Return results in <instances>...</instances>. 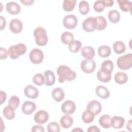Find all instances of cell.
I'll return each mask as SVG.
<instances>
[{
	"label": "cell",
	"mask_w": 132,
	"mask_h": 132,
	"mask_svg": "<svg viewBox=\"0 0 132 132\" xmlns=\"http://www.w3.org/2000/svg\"><path fill=\"white\" fill-rule=\"evenodd\" d=\"M57 74L59 76L58 81L63 83L65 80L72 81L76 77V73L65 65H61L57 69Z\"/></svg>",
	"instance_id": "cell-1"
},
{
	"label": "cell",
	"mask_w": 132,
	"mask_h": 132,
	"mask_svg": "<svg viewBox=\"0 0 132 132\" xmlns=\"http://www.w3.org/2000/svg\"><path fill=\"white\" fill-rule=\"evenodd\" d=\"M36 43L41 46H45L48 42V37L46 30L42 27H38L34 31Z\"/></svg>",
	"instance_id": "cell-2"
},
{
	"label": "cell",
	"mask_w": 132,
	"mask_h": 132,
	"mask_svg": "<svg viewBox=\"0 0 132 132\" xmlns=\"http://www.w3.org/2000/svg\"><path fill=\"white\" fill-rule=\"evenodd\" d=\"M27 51L26 46L24 43H19L17 45L9 47L8 50V54L12 59H16L20 56L23 55Z\"/></svg>",
	"instance_id": "cell-3"
},
{
	"label": "cell",
	"mask_w": 132,
	"mask_h": 132,
	"mask_svg": "<svg viewBox=\"0 0 132 132\" xmlns=\"http://www.w3.org/2000/svg\"><path fill=\"white\" fill-rule=\"evenodd\" d=\"M118 67L123 70H127L132 67V54H127L119 57L117 59Z\"/></svg>",
	"instance_id": "cell-4"
},
{
	"label": "cell",
	"mask_w": 132,
	"mask_h": 132,
	"mask_svg": "<svg viewBox=\"0 0 132 132\" xmlns=\"http://www.w3.org/2000/svg\"><path fill=\"white\" fill-rule=\"evenodd\" d=\"M29 58L32 63L34 64H40L44 59V54L41 50L34 48L30 51Z\"/></svg>",
	"instance_id": "cell-5"
},
{
	"label": "cell",
	"mask_w": 132,
	"mask_h": 132,
	"mask_svg": "<svg viewBox=\"0 0 132 132\" xmlns=\"http://www.w3.org/2000/svg\"><path fill=\"white\" fill-rule=\"evenodd\" d=\"M77 18L73 14L65 15L63 19V25L67 29H73L75 28L77 26Z\"/></svg>",
	"instance_id": "cell-6"
},
{
	"label": "cell",
	"mask_w": 132,
	"mask_h": 132,
	"mask_svg": "<svg viewBox=\"0 0 132 132\" xmlns=\"http://www.w3.org/2000/svg\"><path fill=\"white\" fill-rule=\"evenodd\" d=\"M80 68L84 73L90 74L94 71L96 68V63L93 59L84 60L81 62Z\"/></svg>",
	"instance_id": "cell-7"
},
{
	"label": "cell",
	"mask_w": 132,
	"mask_h": 132,
	"mask_svg": "<svg viewBox=\"0 0 132 132\" xmlns=\"http://www.w3.org/2000/svg\"><path fill=\"white\" fill-rule=\"evenodd\" d=\"M83 29L88 32H92L96 28V20L94 17H89L85 19L82 24Z\"/></svg>",
	"instance_id": "cell-8"
},
{
	"label": "cell",
	"mask_w": 132,
	"mask_h": 132,
	"mask_svg": "<svg viewBox=\"0 0 132 132\" xmlns=\"http://www.w3.org/2000/svg\"><path fill=\"white\" fill-rule=\"evenodd\" d=\"M61 109L62 112L64 114H71L75 111L76 105L73 101L67 100L63 103Z\"/></svg>",
	"instance_id": "cell-9"
},
{
	"label": "cell",
	"mask_w": 132,
	"mask_h": 132,
	"mask_svg": "<svg viewBox=\"0 0 132 132\" xmlns=\"http://www.w3.org/2000/svg\"><path fill=\"white\" fill-rule=\"evenodd\" d=\"M49 115L47 111L40 110L37 111L34 116V120L36 123L40 124L45 123L48 120Z\"/></svg>",
	"instance_id": "cell-10"
},
{
	"label": "cell",
	"mask_w": 132,
	"mask_h": 132,
	"mask_svg": "<svg viewBox=\"0 0 132 132\" xmlns=\"http://www.w3.org/2000/svg\"><path fill=\"white\" fill-rule=\"evenodd\" d=\"M9 29L14 34L20 33L23 29L22 22L17 19L11 20L9 23Z\"/></svg>",
	"instance_id": "cell-11"
},
{
	"label": "cell",
	"mask_w": 132,
	"mask_h": 132,
	"mask_svg": "<svg viewBox=\"0 0 132 132\" xmlns=\"http://www.w3.org/2000/svg\"><path fill=\"white\" fill-rule=\"evenodd\" d=\"M86 108L92 111L95 116H96L102 110V105L98 101L93 100L89 102Z\"/></svg>",
	"instance_id": "cell-12"
},
{
	"label": "cell",
	"mask_w": 132,
	"mask_h": 132,
	"mask_svg": "<svg viewBox=\"0 0 132 132\" xmlns=\"http://www.w3.org/2000/svg\"><path fill=\"white\" fill-rule=\"evenodd\" d=\"M36 109V105L34 102L29 101L24 102L22 106V112L27 115L32 114Z\"/></svg>",
	"instance_id": "cell-13"
},
{
	"label": "cell",
	"mask_w": 132,
	"mask_h": 132,
	"mask_svg": "<svg viewBox=\"0 0 132 132\" xmlns=\"http://www.w3.org/2000/svg\"><path fill=\"white\" fill-rule=\"evenodd\" d=\"M24 93L26 97L32 99L36 98L39 95V91L38 89L30 85L25 87Z\"/></svg>",
	"instance_id": "cell-14"
},
{
	"label": "cell",
	"mask_w": 132,
	"mask_h": 132,
	"mask_svg": "<svg viewBox=\"0 0 132 132\" xmlns=\"http://www.w3.org/2000/svg\"><path fill=\"white\" fill-rule=\"evenodd\" d=\"M7 11L12 15H16L20 13L21 7L20 5L15 2H10L7 3L6 5Z\"/></svg>",
	"instance_id": "cell-15"
},
{
	"label": "cell",
	"mask_w": 132,
	"mask_h": 132,
	"mask_svg": "<svg viewBox=\"0 0 132 132\" xmlns=\"http://www.w3.org/2000/svg\"><path fill=\"white\" fill-rule=\"evenodd\" d=\"M82 56L86 60H91L95 56L94 49L90 46H84L81 49Z\"/></svg>",
	"instance_id": "cell-16"
},
{
	"label": "cell",
	"mask_w": 132,
	"mask_h": 132,
	"mask_svg": "<svg viewBox=\"0 0 132 132\" xmlns=\"http://www.w3.org/2000/svg\"><path fill=\"white\" fill-rule=\"evenodd\" d=\"M110 125L114 129L122 128L125 124V119L121 117L114 116L110 119Z\"/></svg>",
	"instance_id": "cell-17"
},
{
	"label": "cell",
	"mask_w": 132,
	"mask_h": 132,
	"mask_svg": "<svg viewBox=\"0 0 132 132\" xmlns=\"http://www.w3.org/2000/svg\"><path fill=\"white\" fill-rule=\"evenodd\" d=\"M95 92L98 97L103 99L107 98L110 96L109 90L104 86H97L95 89Z\"/></svg>",
	"instance_id": "cell-18"
},
{
	"label": "cell",
	"mask_w": 132,
	"mask_h": 132,
	"mask_svg": "<svg viewBox=\"0 0 132 132\" xmlns=\"http://www.w3.org/2000/svg\"><path fill=\"white\" fill-rule=\"evenodd\" d=\"M45 83L44 84L47 86H51L53 85L56 80V77L53 71L50 70L46 71L44 72Z\"/></svg>",
	"instance_id": "cell-19"
},
{
	"label": "cell",
	"mask_w": 132,
	"mask_h": 132,
	"mask_svg": "<svg viewBox=\"0 0 132 132\" xmlns=\"http://www.w3.org/2000/svg\"><path fill=\"white\" fill-rule=\"evenodd\" d=\"M52 95L55 101L60 102L64 99L65 94L62 89L61 88H56L52 91Z\"/></svg>",
	"instance_id": "cell-20"
},
{
	"label": "cell",
	"mask_w": 132,
	"mask_h": 132,
	"mask_svg": "<svg viewBox=\"0 0 132 132\" xmlns=\"http://www.w3.org/2000/svg\"><path fill=\"white\" fill-rule=\"evenodd\" d=\"M73 123V119L69 114H65L62 116L60 120V124L63 128L67 129L70 127Z\"/></svg>",
	"instance_id": "cell-21"
},
{
	"label": "cell",
	"mask_w": 132,
	"mask_h": 132,
	"mask_svg": "<svg viewBox=\"0 0 132 132\" xmlns=\"http://www.w3.org/2000/svg\"><path fill=\"white\" fill-rule=\"evenodd\" d=\"M101 70L105 73L111 74L113 70V63L110 60L103 61L101 64Z\"/></svg>",
	"instance_id": "cell-22"
},
{
	"label": "cell",
	"mask_w": 132,
	"mask_h": 132,
	"mask_svg": "<svg viewBox=\"0 0 132 132\" xmlns=\"http://www.w3.org/2000/svg\"><path fill=\"white\" fill-rule=\"evenodd\" d=\"M114 81L118 84H125L128 80L126 73L123 72H118L114 75Z\"/></svg>",
	"instance_id": "cell-23"
},
{
	"label": "cell",
	"mask_w": 132,
	"mask_h": 132,
	"mask_svg": "<svg viewBox=\"0 0 132 132\" xmlns=\"http://www.w3.org/2000/svg\"><path fill=\"white\" fill-rule=\"evenodd\" d=\"M61 41L63 44L69 45L73 42L74 36L70 32L64 31L61 35Z\"/></svg>",
	"instance_id": "cell-24"
},
{
	"label": "cell",
	"mask_w": 132,
	"mask_h": 132,
	"mask_svg": "<svg viewBox=\"0 0 132 132\" xmlns=\"http://www.w3.org/2000/svg\"><path fill=\"white\" fill-rule=\"evenodd\" d=\"M95 116V114L92 111L87 109L84 111L81 116V119L84 123L88 124L93 121Z\"/></svg>",
	"instance_id": "cell-25"
},
{
	"label": "cell",
	"mask_w": 132,
	"mask_h": 132,
	"mask_svg": "<svg viewBox=\"0 0 132 132\" xmlns=\"http://www.w3.org/2000/svg\"><path fill=\"white\" fill-rule=\"evenodd\" d=\"M110 116L108 114H103L102 116L98 120L100 125L104 128H109L110 125Z\"/></svg>",
	"instance_id": "cell-26"
},
{
	"label": "cell",
	"mask_w": 132,
	"mask_h": 132,
	"mask_svg": "<svg viewBox=\"0 0 132 132\" xmlns=\"http://www.w3.org/2000/svg\"><path fill=\"white\" fill-rule=\"evenodd\" d=\"M113 48L116 54H121L125 51L126 46L123 42L121 41H117L113 43Z\"/></svg>",
	"instance_id": "cell-27"
},
{
	"label": "cell",
	"mask_w": 132,
	"mask_h": 132,
	"mask_svg": "<svg viewBox=\"0 0 132 132\" xmlns=\"http://www.w3.org/2000/svg\"><path fill=\"white\" fill-rule=\"evenodd\" d=\"M120 9L124 12L130 11L131 10V2L128 0H118Z\"/></svg>",
	"instance_id": "cell-28"
},
{
	"label": "cell",
	"mask_w": 132,
	"mask_h": 132,
	"mask_svg": "<svg viewBox=\"0 0 132 132\" xmlns=\"http://www.w3.org/2000/svg\"><path fill=\"white\" fill-rule=\"evenodd\" d=\"M111 53V48L108 46L102 45L98 48V55L102 58H106L109 56Z\"/></svg>",
	"instance_id": "cell-29"
},
{
	"label": "cell",
	"mask_w": 132,
	"mask_h": 132,
	"mask_svg": "<svg viewBox=\"0 0 132 132\" xmlns=\"http://www.w3.org/2000/svg\"><path fill=\"white\" fill-rule=\"evenodd\" d=\"M76 4V0H64L63 3V9L67 12H70L73 10Z\"/></svg>",
	"instance_id": "cell-30"
},
{
	"label": "cell",
	"mask_w": 132,
	"mask_h": 132,
	"mask_svg": "<svg viewBox=\"0 0 132 132\" xmlns=\"http://www.w3.org/2000/svg\"><path fill=\"white\" fill-rule=\"evenodd\" d=\"M109 20L112 23H117L120 20V14L116 10H112L109 11L108 14Z\"/></svg>",
	"instance_id": "cell-31"
},
{
	"label": "cell",
	"mask_w": 132,
	"mask_h": 132,
	"mask_svg": "<svg viewBox=\"0 0 132 132\" xmlns=\"http://www.w3.org/2000/svg\"><path fill=\"white\" fill-rule=\"evenodd\" d=\"M96 20V28L97 30H102L105 29L107 26V21L106 19L103 16H97L95 17Z\"/></svg>",
	"instance_id": "cell-32"
},
{
	"label": "cell",
	"mask_w": 132,
	"mask_h": 132,
	"mask_svg": "<svg viewBox=\"0 0 132 132\" xmlns=\"http://www.w3.org/2000/svg\"><path fill=\"white\" fill-rule=\"evenodd\" d=\"M3 113L4 117L8 120H12L15 117L14 109L9 105L4 107Z\"/></svg>",
	"instance_id": "cell-33"
},
{
	"label": "cell",
	"mask_w": 132,
	"mask_h": 132,
	"mask_svg": "<svg viewBox=\"0 0 132 132\" xmlns=\"http://www.w3.org/2000/svg\"><path fill=\"white\" fill-rule=\"evenodd\" d=\"M90 10L89 4L85 1H80L79 4V11L82 15H86Z\"/></svg>",
	"instance_id": "cell-34"
},
{
	"label": "cell",
	"mask_w": 132,
	"mask_h": 132,
	"mask_svg": "<svg viewBox=\"0 0 132 132\" xmlns=\"http://www.w3.org/2000/svg\"><path fill=\"white\" fill-rule=\"evenodd\" d=\"M82 46L81 42L79 40H74L69 45V50L72 53H77Z\"/></svg>",
	"instance_id": "cell-35"
},
{
	"label": "cell",
	"mask_w": 132,
	"mask_h": 132,
	"mask_svg": "<svg viewBox=\"0 0 132 132\" xmlns=\"http://www.w3.org/2000/svg\"><path fill=\"white\" fill-rule=\"evenodd\" d=\"M97 78L101 82H107L111 80V74H106L100 69L97 73Z\"/></svg>",
	"instance_id": "cell-36"
},
{
	"label": "cell",
	"mask_w": 132,
	"mask_h": 132,
	"mask_svg": "<svg viewBox=\"0 0 132 132\" xmlns=\"http://www.w3.org/2000/svg\"><path fill=\"white\" fill-rule=\"evenodd\" d=\"M32 81L36 85L41 86L45 83L44 76L41 73H37L33 76Z\"/></svg>",
	"instance_id": "cell-37"
},
{
	"label": "cell",
	"mask_w": 132,
	"mask_h": 132,
	"mask_svg": "<svg viewBox=\"0 0 132 132\" xmlns=\"http://www.w3.org/2000/svg\"><path fill=\"white\" fill-rule=\"evenodd\" d=\"M20 103V101L18 96H12L9 98L8 102V105L13 108L14 110L17 109Z\"/></svg>",
	"instance_id": "cell-38"
},
{
	"label": "cell",
	"mask_w": 132,
	"mask_h": 132,
	"mask_svg": "<svg viewBox=\"0 0 132 132\" xmlns=\"http://www.w3.org/2000/svg\"><path fill=\"white\" fill-rule=\"evenodd\" d=\"M47 130L48 132H59L60 127L56 122H52L47 126Z\"/></svg>",
	"instance_id": "cell-39"
},
{
	"label": "cell",
	"mask_w": 132,
	"mask_h": 132,
	"mask_svg": "<svg viewBox=\"0 0 132 132\" xmlns=\"http://www.w3.org/2000/svg\"><path fill=\"white\" fill-rule=\"evenodd\" d=\"M94 10L97 12H102L105 9V6L102 1H97L93 4Z\"/></svg>",
	"instance_id": "cell-40"
},
{
	"label": "cell",
	"mask_w": 132,
	"mask_h": 132,
	"mask_svg": "<svg viewBox=\"0 0 132 132\" xmlns=\"http://www.w3.org/2000/svg\"><path fill=\"white\" fill-rule=\"evenodd\" d=\"M8 54V51L6 48L1 47L0 48V59H6Z\"/></svg>",
	"instance_id": "cell-41"
},
{
	"label": "cell",
	"mask_w": 132,
	"mask_h": 132,
	"mask_svg": "<svg viewBox=\"0 0 132 132\" xmlns=\"http://www.w3.org/2000/svg\"><path fill=\"white\" fill-rule=\"evenodd\" d=\"M45 130L44 127L39 125H35L32 126L31 128L32 132H36V131H40V132H44Z\"/></svg>",
	"instance_id": "cell-42"
},
{
	"label": "cell",
	"mask_w": 132,
	"mask_h": 132,
	"mask_svg": "<svg viewBox=\"0 0 132 132\" xmlns=\"http://www.w3.org/2000/svg\"><path fill=\"white\" fill-rule=\"evenodd\" d=\"M0 95H1V104H3L6 100L7 94L5 92L3 91H1Z\"/></svg>",
	"instance_id": "cell-43"
},
{
	"label": "cell",
	"mask_w": 132,
	"mask_h": 132,
	"mask_svg": "<svg viewBox=\"0 0 132 132\" xmlns=\"http://www.w3.org/2000/svg\"><path fill=\"white\" fill-rule=\"evenodd\" d=\"M1 18V30H3L5 27H6V19L4 17H3V16L1 15L0 16Z\"/></svg>",
	"instance_id": "cell-44"
},
{
	"label": "cell",
	"mask_w": 132,
	"mask_h": 132,
	"mask_svg": "<svg viewBox=\"0 0 132 132\" xmlns=\"http://www.w3.org/2000/svg\"><path fill=\"white\" fill-rule=\"evenodd\" d=\"M87 131H88V132H100V129L96 126H91L88 128Z\"/></svg>",
	"instance_id": "cell-45"
},
{
	"label": "cell",
	"mask_w": 132,
	"mask_h": 132,
	"mask_svg": "<svg viewBox=\"0 0 132 132\" xmlns=\"http://www.w3.org/2000/svg\"><path fill=\"white\" fill-rule=\"evenodd\" d=\"M105 7H111L113 5V1L112 0H103L102 1Z\"/></svg>",
	"instance_id": "cell-46"
},
{
	"label": "cell",
	"mask_w": 132,
	"mask_h": 132,
	"mask_svg": "<svg viewBox=\"0 0 132 132\" xmlns=\"http://www.w3.org/2000/svg\"><path fill=\"white\" fill-rule=\"evenodd\" d=\"M21 2L24 5L26 6H30L32 5V4L34 3V1L31 0V1H21Z\"/></svg>",
	"instance_id": "cell-47"
},
{
	"label": "cell",
	"mask_w": 132,
	"mask_h": 132,
	"mask_svg": "<svg viewBox=\"0 0 132 132\" xmlns=\"http://www.w3.org/2000/svg\"><path fill=\"white\" fill-rule=\"evenodd\" d=\"M126 128L127 130H129L130 131H131V120H130L127 123L126 125Z\"/></svg>",
	"instance_id": "cell-48"
},
{
	"label": "cell",
	"mask_w": 132,
	"mask_h": 132,
	"mask_svg": "<svg viewBox=\"0 0 132 132\" xmlns=\"http://www.w3.org/2000/svg\"><path fill=\"white\" fill-rule=\"evenodd\" d=\"M72 131H84V130L81 129L80 128H78V127H76L75 128V129H73Z\"/></svg>",
	"instance_id": "cell-49"
}]
</instances>
